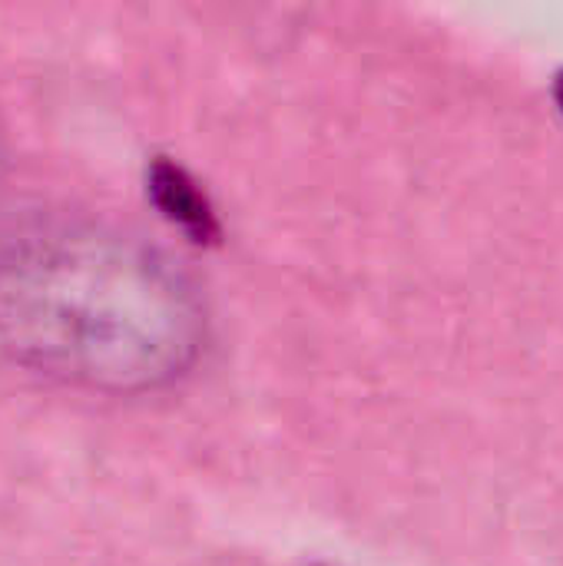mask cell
Returning a JSON list of instances; mask_svg holds the SVG:
<instances>
[{
	"mask_svg": "<svg viewBox=\"0 0 563 566\" xmlns=\"http://www.w3.org/2000/svg\"><path fill=\"white\" fill-rule=\"evenodd\" d=\"M206 342L192 282L133 232L66 216L0 232V348L56 381L139 395L179 381Z\"/></svg>",
	"mask_w": 563,
	"mask_h": 566,
	"instance_id": "obj_1",
	"label": "cell"
},
{
	"mask_svg": "<svg viewBox=\"0 0 563 566\" xmlns=\"http://www.w3.org/2000/svg\"><path fill=\"white\" fill-rule=\"evenodd\" d=\"M149 196H153L156 209L173 226H179L189 239L209 242L219 232L216 216H212L202 189L176 163H166V159L153 163V169H149Z\"/></svg>",
	"mask_w": 563,
	"mask_h": 566,
	"instance_id": "obj_2",
	"label": "cell"
},
{
	"mask_svg": "<svg viewBox=\"0 0 563 566\" xmlns=\"http://www.w3.org/2000/svg\"><path fill=\"white\" fill-rule=\"evenodd\" d=\"M554 96H557V106H561L563 113V73L557 76V86H554Z\"/></svg>",
	"mask_w": 563,
	"mask_h": 566,
	"instance_id": "obj_3",
	"label": "cell"
}]
</instances>
